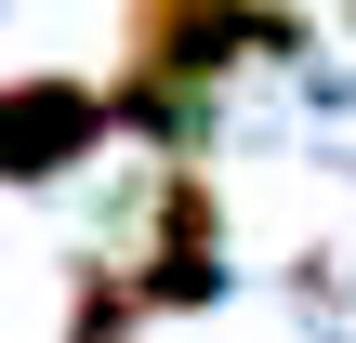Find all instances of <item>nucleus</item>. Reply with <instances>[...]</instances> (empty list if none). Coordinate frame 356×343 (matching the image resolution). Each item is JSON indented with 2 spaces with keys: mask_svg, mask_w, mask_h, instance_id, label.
I'll list each match as a JSON object with an SVG mask.
<instances>
[{
  "mask_svg": "<svg viewBox=\"0 0 356 343\" xmlns=\"http://www.w3.org/2000/svg\"><path fill=\"white\" fill-rule=\"evenodd\" d=\"M92 132H106V93H79V79H26V93H0V185L66 172Z\"/></svg>",
  "mask_w": 356,
  "mask_h": 343,
  "instance_id": "obj_1",
  "label": "nucleus"
}]
</instances>
